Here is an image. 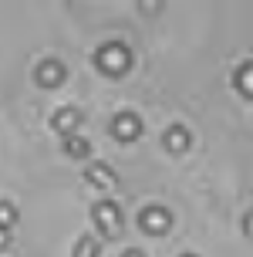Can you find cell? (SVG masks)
<instances>
[{
  "label": "cell",
  "mask_w": 253,
  "mask_h": 257,
  "mask_svg": "<svg viewBox=\"0 0 253 257\" xmlns=\"http://www.w3.org/2000/svg\"><path fill=\"white\" fill-rule=\"evenodd\" d=\"M169 223H172V217H169L165 206H145L139 213V227L145 233H152V237H162V233L169 230Z\"/></svg>",
  "instance_id": "obj_3"
},
{
  "label": "cell",
  "mask_w": 253,
  "mask_h": 257,
  "mask_svg": "<svg viewBox=\"0 0 253 257\" xmlns=\"http://www.w3.org/2000/svg\"><path fill=\"white\" fill-rule=\"evenodd\" d=\"M91 220L98 223V230L105 233V237H118V233H122V210H118V203H112V200H101V203L91 206Z\"/></svg>",
  "instance_id": "obj_2"
},
{
  "label": "cell",
  "mask_w": 253,
  "mask_h": 257,
  "mask_svg": "<svg viewBox=\"0 0 253 257\" xmlns=\"http://www.w3.org/2000/svg\"><path fill=\"white\" fill-rule=\"evenodd\" d=\"M64 153L71 156V159H85V156L91 153V146L81 136H64Z\"/></svg>",
  "instance_id": "obj_9"
},
{
  "label": "cell",
  "mask_w": 253,
  "mask_h": 257,
  "mask_svg": "<svg viewBox=\"0 0 253 257\" xmlns=\"http://www.w3.org/2000/svg\"><path fill=\"white\" fill-rule=\"evenodd\" d=\"M85 180L101 186V190H112L115 183H118V176H115V169L108 166V163H91V166L85 169Z\"/></svg>",
  "instance_id": "obj_6"
},
{
  "label": "cell",
  "mask_w": 253,
  "mask_h": 257,
  "mask_svg": "<svg viewBox=\"0 0 253 257\" xmlns=\"http://www.w3.org/2000/svg\"><path fill=\"white\" fill-rule=\"evenodd\" d=\"M112 136L118 142H135L142 136V118L135 112H122V115H115L112 122Z\"/></svg>",
  "instance_id": "obj_4"
},
{
  "label": "cell",
  "mask_w": 253,
  "mask_h": 257,
  "mask_svg": "<svg viewBox=\"0 0 253 257\" xmlns=\"http://www.w3.org/2000/svg\"><path fill=\"white\" fill-rule=\"evenodd\" d=\"M162 146L172 156H182L186 149H189V132H186V125H169L165 136H162Z\"/></svg>",
  "instance_id": "obj_7"
},
{
  "label": "cell",
  "mask_w": 253,
  "mask_h": 257,
  "mask_svg": "<svg viewBox=\"0 0 253 257\" xmlns=\"http://www.w3.org/2000/svg\"><path fill=\"white\" fill-rule=\"evenodd\" d=\"M4 247H11V230H0V250Z\"/></svg>",
  "instance_id": "obj_14"
},
{
  "label": "cell",
  "mask_w": 253,
  "mask_h": 257,
  "mask_svg": "<svg viewBox=\"0 0 253 257\" xmlns=\"http://www.w3.org/2000/svg\"><path fill=\"white\" fill-rule=\"evenodd\" d=\"M98 254H101V244L95 240V237H78L75 257H98Z\"/></svg>",
  "instance_id": "obj_11"
},
{
  "label": "cell",
  "mask_w": 253,
  "mask_h": 257,
  "mask_svg": "<svg viewBox=\"0 0 253 257\" xmlns=\"http://www.w3.org/2000/svg\"><path fill=\"white\" fill-rule=\"evenodd\" d=\"M182 257H196V254H182Z\"/></svg>",
  "instance_id": "obj_16"
},
{
  "label": "cell",
  "mask_w": 253,
  "mask_h": 257,
  "mask_svg": "<svg viewBox=\"0 0 253 257\" xmlns=\"http://www.w3.org/2000/svg\"><path fill=\"white\" fill-rule=\"evenodd\" d=\"M95 61H98V68L105 71V75H125L128 68H132V51H128L125 44H118V41H112V44H101L98 54H95Z\"/></svg>",
  "instance_id": "obj_1"
},
{
  "label": "cell",
  "mask_w": 253,
  "mask_h": 257,
  "mask_svg": "<svg viewBox=\"0 0 253 257\" xmlns=\"http://www.w3.org/2000/svg\"><path fill=\"white\" fill-rule=\"evenodd\" d=\"M236 91L246 95V98H253V61H246L240 71H236Z\"/></svg>",
  "instance_id": "obj_10"
},
{
  "label": "cell",
  "mask_w": 253,
  "mask_h": 257,
  "mask_svg": "<svg viewBox=\"0 0 253 257\" xmlns=\"http://www.w3.org/2000/svg\"><path fill=\"white\" fill-rule=\"evenodd\" d=\"M14 223H17V210H14V203L0 200V230H11Z\"/></svg>",
  "instance_id": "obj_12"
},
{
  "label": "cell",
  "mask_w": 253,
  "mask_h": 257,
  "mask_svg": "<svg viewBox=\"0 0 253 257\" xmlns=\"http://www.w3.org/2000/svg\"><path fill=\"white\" fill-rule=\"evenodd\" d=\"M78 122H81V115H78V108H61V112H54V118H51V125L58 128L61 136H75Z\"/></svg>",
  "instance_id": "obj_8"
},
{
  "label": "cell",
  "mask_w": 253,
  "mask_h": 257,
  "mask_svg": "<svg viewBox=\"0 0 253 257\" xmlns=\"http://www.w3.org/2000/svg\"><path fill=\"white\" fill-rule=\"evenodd\" d=\"M122 257H145V254H142V250H125Z\"/></svg>",
  "instance_id": "obj_15"
},
{
  "label": "cell",
  "mask_w": 253,
  "mask_h": 257,
  "mask_svg": "<svg viewBox=\"0 0 253 257\" xmlns=\"http://www.w3.org/2000/svg\"><path fill=\"white\" fill-rule=\"evenodd\" d=\"M34 78H38V85H44V88H58L64 78H68V68L61 61H41Z\"/></svg>",
  "instance_id": "obj_5"
},
{
  "label": "cell",
  "mask_w": 253,
  "mask_h": 257,
  "mask_svg": "<svg viewBox=\"0 0 253 257\" xmlns=\"http://www.w3.org/2000/svg\"><path fill=\"white\" fill-rule=\"evenodd\" d=\"M243 230H246V237H253V210L243 217Z\"/></svg>",
  "instance_id": "obj_13"
}]
</instances>
